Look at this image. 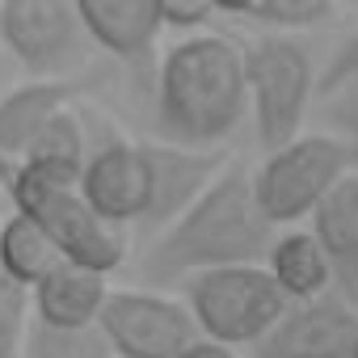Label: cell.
Masks as SVG:
<instances>
[{"mask_svg":"<svg viewBox=\"0 0 358 358\" xmlns=\"http://www.w3.org/2000/svg\"><path fill=\"white\" fill-rule=\"evenodd\" d=\"M30 291L0 274V358H22L26 333H30Z\"/></svg>","mask_w":358,"mask_h":358,"instance_id":"ffe728a7","label":"cell"},{"mask_svg":"<svg viewBox=\"0 0 358 358\" xmlns=\"http://www.w3.org/2000/svg\"><path fill=\"white\" fill-rule=\"evenodd\" d=\"M85 26L72 0H5L0 47L34 80H68L64 72L85 59Z\"/></svg>","mask_w":358,"mask_h":358,"instance_id":"ba28073f","label":"cell"},{"mask_svg":"<svg viewBox=\"0 0 358 358\" xmlns=\"http://www.w3.org/2000/svg\"><path fill=\"white\" fill-rule=\"evenodd\" d=\"M76 97L72 80H26L9 93H0V160L17 164L26 148L38 139V131L68 110Z\"/></svg>","mask_w":358,"mask_h":358,"instance_id":"5bb4252c","label":"cell"},{"mask_svg":"<svg viewBox=\"0 0 358 358\" xmlns=\"http://www.w3.org/2000/svg\"><path fill=\"white\" fill-rule=\"evenodd\" d=\"M308 232L329 262L333 295L358 308V173H345L329 190V199L308 215Z\"/></svg>","mask_w":358,"mask_h":358,"instance_id":"8fae6325","label":"cell"},{"mask_svg":"<svg viewBox=\"0 0 358 358\" xmlns=\"http://www.w3.org/2000/svg\"><path fill=\"white\" fill-rule=\"evenodd\" d=\"M89 152H85V122L76 118V110H59L43 131L38 139L26 148V156L17 160V169H30L38 177H51V182H68L76 186L80 182V169H85Z\"/></svg>","mask_w":358,"mask_h":358,"instance_id":"2e32d148","label":"cell"},{"mask_svg":"<svg viewBox=\"0 0 358 358\" xmlns=\"http://www.w3.org/2000/svg\"><path fill=\"white\" fill-rule=\"evenodd\" d=\"M253 350L257 358H354L358 308L341 303L337 295L316 303H291Z\"/></svg>","mask_w":358,"mask_h":358,"instance_id":"30bf717a","label":"cell"},{"mask_svg":"<svg viewBox=\"0 0 358 358\" xmlns=\"http://www.w3.org/2000/svg\"><path fill=\"white\" fill-rule=\"evenodd\" d=\"M177 358H241L232 345H220V341H207V337H194Z\"/></svg>","mask_w":358,"mask_h":358,"instance_id":"603a6c76","label":"cell"},{"mask_svg":"<svg viewBox=\"0 0 358 358\" xmlns=\"http://www.w3.org/2000/svg\"><path fill=\"white\" fill-rule=\"evenodd\" d=\"M245 59V97L257 143L266 152L303 135V114L316 89L312 55L282 34H257L241 47Z\"/></svg>","mask_w":358,"mask_h":358,"instance_id":"5b68a950","label":"cell"},{"mask_svg":"<svg viewBox=\"0 0 358 358\" xmlns=\"http://www.w3.org/2000/svg\"><path fill=\"white\" fill-rule=\"evenodd\" d=\"M106 295H110L106 274L85 270V266H72V262H59L30 291V312L47 329H68V333L97 329V316H101Z\"/></svg>","mask_w":358,"mask_h":358,"instance_id":"4fadbf2b","label":"cell"},{"mask_svg":"<svg viewBox=\"0 0 358 358\" xmlns=\"http://www.w3.org/2000/svg\"><path fill=\"white\" fill-rule=\"evenodd\" d=\"M215 17H232L257 26L262 34L291 38L295 30H312L333 17L329 0H215Z\"/></svg>","mask_w":358,"mask_h":358,"instance_id":"ac0fdd59","label":"cell"},{"mask_svg":"<svg viewBox=\"0 0 358 358\" xmlns=\"http://www.w3.org/2000/svg\"><path fill=\"white\" fill-rule=\"evenodd\" d=\"M5 72H9V68H5V59H0V85H5Z\"/></svg>","mask_w":358,"mask_h":358,"instance_id":"cb8c5ba5","label":"cell"},{"mask_svg":"<svg viewBox=\"0 0 358 358\" xmlns=\"http://www.w3.org/2000/svg\"><path fill=\"white\" fill-rule=\"evenodd\" d=\"M0 190L9 194L17 215H26L30 224H38L47 232V241L59 249L64 262L97 270V274H114L127 262V232L106 224L101 215H93L76 186L51 182V177L9 164Z\"/></svg>","mask_w":358,"mask_h":358,"instance_id":"3957f363","label":"cell"},{"mask_svg":"<svg viewBox=\"0 0 358 358\" xmlns=\"http://www.w3.org/2000/svg\"><path fill=\"white\" fill-rule=\"evenodd\" d=\"M0 194H5V190H0Z\"/></svg>","mask_w":358,"mask_h":358,"instance_id":"484cf974","label":"cell"},{"mask_svg":"<svg viewBox=\"0 0 358 358\" xmlns=\"http://www.w3.org/2000/svg\"><path fill=\"white\" fill-rule=\"evenodd\" d=\"M97 333L110 345V358H177L199 337L182 299L143 287L110 291L97 316Z\"/></svg>","mask_w":358,"mask_h":358,"instance_id":"52a82bcc","label":"cell"},{"mask_svg":"<svg viewBox=\"0 0 358 358\" xmlns=\"http://www.w3.org/2000/svg\"><path fill=\"white\" fill-rule=\"evenodd\" d=\"M80 199L89 203L93 215H101L114 228H139L152 215L156 203V156L152 143H135V139H110L97 152H89L80 182H76Z\"/></svg>","mask_w":358,"mask_h":358,"instance_id":"9c48e42d","label":"cell"},{"mask_svg":"<svg viewBox=\"0 0 358 358\" xmlns=\"http://www.w3.org/2000/svg\"><path fill=\"white\" fill-rule=\"evenodd\" d=\"M215 22V0H160V26L173 34H207V26Z\"/></svg>","mask_w":358,"mask_h":358,"instance_id":"44dd1931","label":"cell"},{"mask_svg":"<svg viewBox=\"0 0 358 358\" xmlns=\"http://www.w3.org/2000/svg\"><path fill=\"white\" fill-rule=\"evenodd\" d=\"M22 358H110V345L101 341L97 329H47L38 320H30Z\"/></svg>","mask_w":358,"mask_h":358,"instance_id":"d6986e66","label":"cell"},{"mask_svg":"<svg viewBox=\"0 0 358 358\" xmlns=\"http://www.w3.org/2000/svg\"><path fill=\"white\" fill-rule=\"evenodd\" d=\"M266 274L274 278V287L282 291L287 303H316L333 295V274L329 262L320 253V245L312 241L308 228H287L270 241L266 253Z\"/></svg>","mask_w":358,"mask_h":358,"instance_id":"9a60e30c","label":"cell"},{"mask_svg":"<svg viewBox=\"0 0 358 358\" xmlns=\"http://www.w3.org/2000/svg\"><path fill=\"white\" fill-rule=\"evenodd\" d=\"M354 358H358V350H354Z\"/></svg>","mask_w":358,"mask_h":358,"instance_id":"d4e9b609","label":"cell"},{"mask_svg":"<svg viewBox=\"0 0 358 358\" xmlns=\"http://www.w3.org/2000/svg\"><path fill=\"white\" fill-rule=\"evenodd\" d=\"M245 118V59L228 34H194L164 51L156 68L160 143L186 152H224Z\"/></svg>","mask_w":358,"mask_h":358,"instance_id":"7a4b0ae2","label":"cell"},{"mask_svg":"<svg viewBox=\"0 0 358 358\" xmlns=\"http://www.w3.org/2000/svg\"><path fill=\"white\" fill-rule=\"evenodd\" d=\"M76 17L89 43L127 64H143L164 34L160 0H76Z\"/></svg>","mask_w":358,"mask_h":358,"instance_id":"7c38bea8","label":"cell"},{"mask_svg":"<svg viewBox=\"0 0 358 358\" xmlns=\"http://www.w3.org/2000/svg\"><path fill=\"white\" fill-rule=\"evenodd\" d=\"M350 80H358V34H350L337 51H333V59H329V68L320 72V89L324 93H333V89H341V85H350Z\"/></svg>","mask_w":358,"mask_h":358,"instance_id":"7402d4cb","label":"cell"},{"mask_svg":"<svg viewBox=\"0 0 358 358\" xmlns=\"http://www.w3.org/2000/svg\"><path fill=\"white\" fill-rule=\"evenodd\" d=\"M59 249L47 241V232L38 224H30L26 215L9 211L0 220V274L13 278L17 287L34 291L55 266H59Z\"/></svg>","mask_w":358,"mask_h":358,"instance_id":"e0dca14e","label":"cell"},{"mask_svg":"<svg viewBox=\"0 0 358 358\" xmlns=\"http://www.w3.org/2000/svg\"><path fill=\"white\" fill-rule=\"evenodd\" d=\"M274 228L262 220L253 203V182L245 164H224L215 182L160 228L148 249L139 253V274L152 287L186 282L194 274L232 270V266H262L270 253Z\"/></svg>","mask_w":358,"mask_h":358,"instance_id":"6da1fadb","label":"cell"},{"mask_svg":"<svg viewBox=\"0 0 358 358\" xmlns=\"http://www.w3.org/2000/svg\"><path fill=\"white\" fill-rule=\"evenodd\" d=\"M186 312L199 329V337L220 345H257L291 308L266 266H232L186 278Z\"/></svg>","mask_w":358,"mask_h":358,"instance_id":"8992f818","label":"cell"},{"mask_svg":"<svg viewBox=\"0 0 358 358\" xmlns=\"http://www.w3.org/2000/svg\"><path fill=\"white\" fill-rule=\"evenodd\" d=\"M345 173H350V148L333 135L308 131L266 152V160L249 169L253 203L270 228H295L329 199V190Z\"/></svg>","mask_w":358,"mask_h":358,"instance_id":"277c9868","label":"cell"}]
</instances>
